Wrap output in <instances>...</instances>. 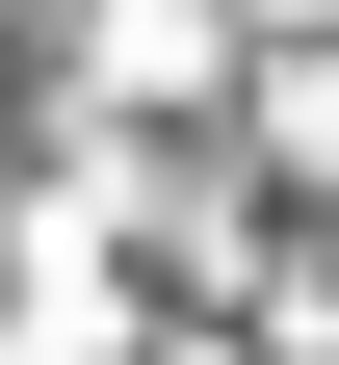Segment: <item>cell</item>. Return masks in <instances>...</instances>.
<instances>
[{"mask_svg": "<svg viewBox=\"0 0 339 365\" xmlns=\"http://www.w3.org/2000/svg\"><path fill=\"white\" fill-rule=\"evenodd\" d=\"M261 26H339V0H261Z\"/></svg>", "mask_w": 339, "mask_h": 365, "instance_id": "6da1fadb", "label": "cell"}]
</instances>
